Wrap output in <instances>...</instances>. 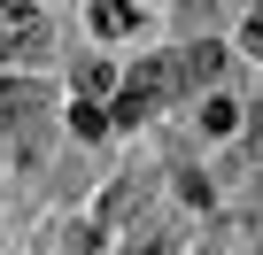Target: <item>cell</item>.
I'll return each instance as SVG.
<instances>
[{
    "mask_svg": "<svg viewBox=\"0 0 263 255\" xmlns=\"http://www.w3.org/2000/svg\"><path fill=\"white\" fill-rule=\"evenodd\" d=\"M171 85H178V62L163 54V62H132V77L116 85V116L108 124H147L163 101H171Z\"/></svg>",
    "mask_w": 263,
    "mask_h": 255,
    "instance_id": "obj_1",
    "label": "cell"
},
{
    "mask_svg": "<svg viewBox=\"0 0 263 255\" xmlns=\"http://www.w3.org/2000/svg\"><path fill=\"white\" fill-rule=\"evenodd\" d=\"M47 47V16L31 0H0V62H31Z\"/></svg>",
    "mask_w": 263,
    "mask_h": 255,
    "instance_id": "obj_2",
    "label": "cell"
},
{
    "mask_svg": "<svg viewBox=\"0 0 263 255\" xmlns=\"http://www.w3.org/2000/svg\"><path fill=\"white\" fill-rule=\"evenodd\" d=\"M171 62H178V85H201V93L224 77V47H217V39H194V47L171 54Z\"/></svg>",
    "mask_w": 263,
    "mask_h": 255,
    "instance_id": "obj_3",
    "label": "cell"
},
{
    "mask_svg": "<svg viewBox=\"0 0 263 255\" xmlns=\"http://www.w3.org/2000/svg\"><path fill=\"white\" fill-rule=\"evenodd\" d=\"M132 24H140V8H132V0H101V8H93V31H101V39H124Z\"/></svg>",
    "mask_w": 263,
    "mask_h": 255,
    "instance_id": "obj_4",
    "label": "cell"
},
{
    "mask_svg": "<svg viewBox=\"0 0 263 255\" xmlns=\"http://www.w3.org/2000/svg\"><path fill=\"white\" fill-rule=\"evenodd\" d=\"M201 132H209V140H232V132H240V108H232L224 93H209V101H201Z\"/></svg>",
    "mask_w": 263,
    "mask_h": 255,
    "instance_id": "obj_5",
    "label": "cell"
},
{
    "mask_svg": "<svg viewBox=\"0 0 263 255\" xmlns=\"http://www.w3.org/2000/svg\"><path fill=\"white\" fill-rule=\"evenodd\" d=\"M39 108H47L39 85H0V124H8V116H39Z\"/></svg>",
    "mask_w": 263,
    "mask_h": 255,
    "instance_id": "obj_6",
    "label": "cell"
},
{
    "mask_svg": "<svg viewBox=\"0 0 263 255\" xmlns=\"http://www.w3.org/2000/svg\"><path fill=\"white\" fill-rule=\"evenodd\" d=\"M54 255H93V224H54Z\"/></svg>",
    "mask_w": 263,
    "mask_h": 255,
    "instance_id": "obj_7",
    "label": "cell"
},
{
    "mask_svg": "<svg viewBox=\"0 0 263 255\" xmlns=\"http://www.w3.org/2000/svg\"><path fill=\"white\" fill-rule=\"evenodd\" d=\"M70 132H78V140H101V132H108V108L78 101V108H70Z\"/></svg>",
    "mask_w": 263,
    "mask_h": 255,
    "instance_id": "obj_8",
    "label": "cell"
},
{
    "mask_svg": "<svg viewBox=\"0 0 263 255\" xmlns=\"http://www.w3.org/2000/svg\"><path fill=\"white\" fill-rule=\"evenodd\" d=\"M178 201H194V209H209V178H201V170H186V178H178Z\"/></svg>",
    "mask_w": 263,
    "mask_h": 255,
    "instance_id": "obj_9",
    "label": "cell"
},
{
    "mask_svg": "<svg viewBox=\"0 0 263 255\" xmlns=\"http://www.w3.org/2000/svg\"><path fill=\"white\" fill-rule=\"evenodd\" d=\"M124 255H171V232H140V240H132Z\"/></svg>",
    "mask_w": 263,
    "mask_h": 255,
    "instance_id": "obj_10",
    "label": "cell"
},
{
    "mask_svg": "<svg viewBox=\"0 0 263 255\" xmlns=\"http://www.w3.org/2000/svg\"><path fill=\"white\" fill-rule=\"evenodd\" d=\"M240 39H248V54H263V0L248 8V24H240Z\"/></svg>",
    "mask_w": 263,
    "mask_h": 255,
    "instance_id": "obj_11",
    "label": "cell"
}]
</instances>
